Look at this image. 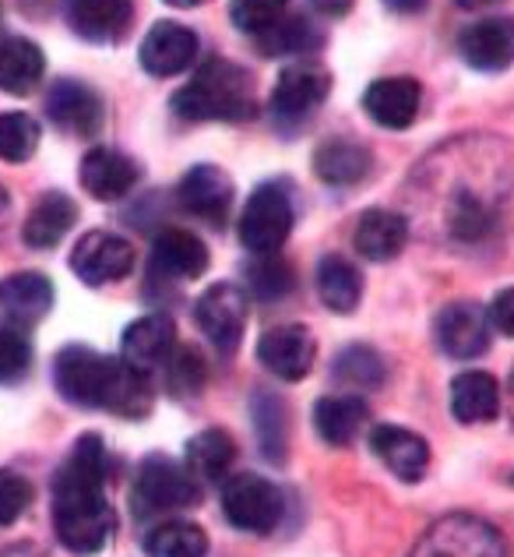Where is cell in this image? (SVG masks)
<instances>
[{
    "label": "cell",
    "instance_id": "6da1fadb",
    "mask_svg": "<svg viewBox=\"0 0 514 557\" xmlns=\"http://www.w3.org/2000/svg\"><path fill=\"white\" fill-rule=\"evenodd\" d=\"M106 473V445L99 434H82L64 466L53 473V533L71 554H99L116 533Z\"/></svg>",
    "mask_w": 514,
    "mask_h": 557
},
{
    "label": "cell",
    "instance_id": "7a4b0ae2",
    "mask_svg": "<svg viewBox=\"0 0 514 557\" xmlns=\"http://www.w3.org/2000/svg\"><path fill=\"white\" fill-rule=\"evenodd\" d=\"M170 110L190 124L218 121V124H243L258 116V96L251 75L233 61H204L198 75L173 96Z\"/></svg>",
    "mask_w": 514,
    "mask_h": 557
},
{
    "label": "cell",
    "instance_id": "3957f363",
    "mask_svg": "<svg viewBox=\"0 0 514 557\" xmlns=\"http://www.w3.org/2000/svg\"><path fill=\"white\" fill-rule=\"evenodd\" d=\"M201 502V483L190 469L170 456H149L141 462L135 487H130V508L135 519H166L173 511L195 508Z\"/></svg>",
    "mask_w": 514,
    "mask_h": 557
},
{
    "label": "cell",
    "instance_id": "277c9868",
    "mask_svg": "<svg viewBox=\"0 0 514 557\" xmlns=\"http://www.w3.org/2000/svg\"><path fill=\"white\" fill-rule=\"evenodd\" d=\"M292 223H297V209H292V195L286 181H264L247 198L240 215V244L254 258L283 251L289 240Z\"/></svg>",
    "mask_w": 514,
    "mask_h": 557
},
{
    "label": "cell",
    "instance_id": "5b68a950",
    "mask_svg": "<svg viewBox=\"0 0 514 557\" xmlns=\"http://www.w3.org/2000/svg\"><path fill=\"white\" fill-rule=\"evenodd\" d=\"M121 360L102 357L88 346H64L53 360V385L61 399L82 409H106Z\"/></svg>",
    "mask_w": 514,
    "mask_h": 557
},
{
    "label": "cell",
    "instance_id": "8992f818",
    "mask_svg": "<svg viewBox=\"0 0 514 557\" xmlns=\"http://www.w3.org/2000/svg\"><path fill=\"white\" fill-rule=\"evenodd\" d=\"M409 557H511L497 525L479 516H444L416 540Z\"/></svg>",
    "mask_w": 514,
    "mask_h": 557
},
{
    "label": "cell",
    "instance_id": "52a82bcc",
    "mask_svg": "<svg viewBox=\"0 0 514 557\" xmlns=\"http://www.w3.org/2000/svg\"><path fill=\"white\" fill-rule=\"evenodd\" d=\"M283 511H286V497L272 480L254 473H237L226 480L223 516L240 533H254V536L275 533L278 522H283Z\"/></svg>",
    "mask_w": 514,
    "mask_h": 557
},
{
    "label": "cell",
    "instance_id": "ba28073f",
    "mask_svg": "<svg viewBox=\"0 0 514 557\" xmlns=\"http://www.w3.org/2000/svg\"><path fill=\"white\" fill-rule=\"evenodd\" d=\"M247 314H251V300L237 283H215L195 304V325L218 354H233L240 346L247 332Z\"/></svg>",
    "mask_w": 514,
    "mask_h": 557
},
{
    "label": "cell",
    "instance_id": "9c48e42d",
    "mask_svg": "<svg viewBox=\"0 0 514 557\" xmlns=\"http://www.w3.org/2000/svg\"><path fill=\"white\" fill-rule=\"evenodd\" d=\"M71 269L85 286H106L116 278L130 275L135 269V247H130L121 233L92 230L75 244L71 251Z\"/></svg>",
    "mask_w": 514,
    "mask_h": 557
},
{
    "label": "cell",
    "instance_id": "30bf717a",
    "mask_svg": "<svg viewBox=\"0 0 514 557\" xmlns=\"http://www.w3.org/2000/svg\"><path fill=\"white\" fill-rule=\"evenodd\" d=\"M331 92V75L317 64H292L278 75L272 89V113L278 124H303L306 116L328 99Z\"/></svg>",
    "mask_w": 514,
    "mask_h": 557
},
{
    "label": "cell",
    "instance_id": "8fae6325",
    "mask_svg": "<svg viewBox=\"0 0 514 557\" xmlns=\"http://www.w3.org/2000/svg\"><path fill=\"white\" fill-rule=\"evenodd\" d=\"M47 116L53 121V127H61L64 135L75 138H96L102 131V99L96 96V89H88L85 82L75 78H61L50 85L47 92Z\"/></svg>",
    "mask_w": 514,
    "mask_h": 557
},
{
    "label": "cell",
    "instance_id": "7c38bea8",
    "mask_svg": "<svg viewBox=\"0 0 514 557\" xmlns=\"http://www.w3.org/2000/svg\"><path fill=\"white\" fill-rule=\"evenodd\" d=\"M176 201L187 215L201 219L209 226H223L233 209V181L212 163H198L184 173L180 187H176Z\"/></svg>",
    "mask_w": 514,
    "mask_h": 557
},
{
    "label": "cell",
    "instance_id": "4fadbf2b",
    "mask_svg": "<svg viewBox=\"0 0 514 557\" xmlns=\"http://www.w3.org/2000/svg\"><path fill=\"white\" fill-rule=\"evenodd\" d=\"M314 357H317L314 335L303 325L268 329L258 343V360L264 363V371H272L283 381H303L314 368Z\"/></svg>",
    "mask_w": 514,
    "mask_h": 557
},
{
    "label": "cell",
    "instance_id": "5bb4252c",
    "mask_svg": "<svg viewBox=\"0 0 514 557\" xmlns=\"http://www.w3.org/2000/svg\"><path fill=\"white\" fill-rule=\"evenodd\" d=\"M209 269V247L190 230H163L152 244L149 275L155 283H190Z\"/></svg>",
    "mask_w": 514,
    "mask_h": 557
},
{
    "label": "cell",
    "instance_id": "9a60e30c",
    "mask_svg": "<svg viewBox=\"0 0 514 557\" xmlns=\"http://www.w3.org/2000/svg\"><path fill=\"white\" fill-rule=\"evenodd\" d=\"M198 33H190L180 22H155L141 42V67L152 78H173L198 61Z\"/></svg>",
    "mask_w": 514,
    "mask_h": 557
},
{
    "label": "cell",
    "instance_id": "2e32d148",
    "mask_svg": "<svg viewBox=\"0 0 514 557\" xmlns=\"http://www.w3.org/2000/svg\"><path fill=\"white\" fill-rule=\"evenodd\" d=\"M490 318L476 304H448L437 314V343L451 360H476L490 349Z\"/></svg>",
    "mask_w": 514,
    "mask_h": 557
},
{
    "label": "cell",
    "instance_id": "e0dca14e",
    "mask_svg": "<svg viewBox=\"0 0 514 557\" xmlns=\"http://www.w3.org/2000/svg\"><path fill=\"white\" fill-rule=\"evenodd\" d=\"M173 349H176V325L170 314H145L138 321H130L121 335V357L145 374L163 368L173 357Z\"/></svg>",
    "mask_w": 514,
    "mask_h": 557
},
{
    "label": "cell",
    "instance_id": "ac0fdd59",
    "mask_svg": "<svg viewBox=\"0 0 514 557\" xmlns=\"http://www.w3.org/2000/svg\"><path fill=\"white\" fill-rule=\"evenodd\" d=\"M78 181L96 201H121L138 187L141 166L135 163V159H127L124 152L102 149V145H99V149H92L82 159Z\"/></svg>",
    "mask_w": 514,
    "mask_h": 557
},
{
    "label": "cell",
    "instance_id": "d6986e66",
    "mask_svg": "<svg viewBox=\"0 0 514 557\" xmlns=\"http://www.w3.org/2000/svg\"><path fill=\"white\" fill-rule=\"evenodd\" d=\"M419 102H423V85L409 75L377 78L363 92V110L371 113V121H377L388 131H405L413 124L419 116Z\"/></svg>",
    "mask_w": 514,
    "mask_h": 557
},
{
    "label": "cell",
    "instance_id": "ffe728a7",
    "mask_svg": "<svg viewBox=\"0 0 514 557\" xmlns=\"http://www.w3.org/2000/svg\"><path fill=\"white\" fill-rule=\"evenodd\" d=\"M371 451L402 483H419L430 466V445L413 431L394 428V423H380L371 431Z\"/></svg>",
    "mask_w": 514,
    "mask_h": 557
},
{
    "label": "cell",
    "instance_id": "44dd1931",
    "mask_svg": "<svg viewBox=\"0 0 514 557\" xmlns=\"http://www.w3.org/2000/svg\"><path fill=\"white\" fill-rule=\"evenodd\" d=\"M459 53L476 71H507L514 64V18H482L459 36Z\"/></svg>",
    "mask_w": 514,
    "mask_h": 557
},
{
    "label": "cell",
    "instance_id": "7402d4cb",
    "mask_svg": "<svg viewBox=\"0 0 514 557\" xmlns=\"http://www.w3.org/2000/svg\"><path fill=\"white\" fill-rule=\"evenodd\" d=\"M67 22L88 42H121L135 22L130 0H67Z\"/></svg>",
    "mask_w": 514,
    "mask_h": 557
},
{
    "label": "cell",
    "instance_id": "603a6c76",
    "mask_svg": "<svg viewBox=\"0 0 514 557\" xmlns=\"http://www.w3.org/2000/svg\"><path fill=\"white\" fill-rule=\"evenodd\" d=\"M53 307V283L42 272H14L0 278V311L14 325H36Z\"/></svg>",
    "mask_w": 514,
    "mask_h": 557
},
{
    "label": "cell",
    "instance_id": "cb8c5ba5",
    "mask_svg": "<svg viewBox=\"0 0 514 557\" xmlns=\"http://www.w3.org/2000/svg\"><path fill=\"white\" fill-rule=\"evenodd\" d=\"M409 240V223L405 215L391 212V209H366L352 233V247L360 251L366 261H391L405 251Z\"/></svg>",
    "mask_w": 514,
    "mask_h": 557
},
{
    "label": "cell",
    "instance_id": "d4e9b609",
    "mask_svg": "<svg viewBox=\"0 0 514 557\" xmlns=\"http://www.w3.org/2000/svg\"><path fill=\"white\" fill-rule=\"evenodd\" d=\"M78 223V205L71 201L64 190H50L36 201V209L28 212L22 226V240L33 251H50L57 247Z\"/></svg>",
    "mask_w": 514,
    "mask_h": 557
},
{
    "label": "cell",
    "instance_id": "484cf974",
    "mask_svg": "<svg viewBox=\"0 0 514 557\" xmlns=\"http://www.w3.org/2000/svg\"><path fill=\"white\" fill-rule=\"evenodd\" d=\"M451 413L465 428L501 417V385L487 371H465L451 381Z\"/></svg>",
    "mask_w": 514,
    "mask_h": 557
},
{
    "label": "cell",
    "instance_id": "4316f807",
    "mask_svg": "<svg viewBox=\"0 0 514 557\" xmlns=\"http://www.w3.org/2000/svg\"><path fill=\"white\" fill-rule=\"evenodd\" d=\"M366 420H371V409L360 395H325L314 406V428L321 442H328L331 448H346L356 442Z\"/></svg>",
    "mask_w": 514,
    "mask_h": 557
},
{
    "label": "cell",
    "instance_id": "83f0119b",
    "mask_svg": "<svg viewBox=\"0 0 514 557\" xmlns=\"http://www.w3.org/2000/svg\"><path fill=\"white\" fill-rule=\"evenodd\" d=\"M47 57L33 39L11 36L0 42V89L8 96H28L42 82Z\"/></svg>",
    "mask_w": 514,
    "mask_h": 557
},
{
    "label": "cell",
    "instance_id": "f1b7e54d",
    "mask_svg": "<svg viewBox=\"0 0 514 557\" xmlns=\"http://www.w3.org/2000/svg\"><path fill=\"white\" fill-rule=\"evenodd\" d=\"M371 163H374L371 149L360 145V141H349V138H331L314 152L317 177L325 184H331V187L360 184L366 173H371Z\"/></svg>",
    "mask_w": 514,
    "mask_h": 557
},
{
    "label": "cell",
    "instance_id": "f546056e",
    "mask_svg": "<svg viewBox=\"0 0 514 557\" xmlns=\"http://www.w3.org/2000/svg\"><path fill=\"white\" fill-rule=\"evenodd\" d=\"M317 293L328 311L352 314L363 300V275L342 255H325L317 261Z\"/></svg>",
    "mask_w": 514,
    "mask_h": 557
},
{
    "label": "cell",
    "instance_id": "4dcf8cb0",
    "mask_svg": "<svg viewBox=\"0 0 514 557\" xmlns=\"http://www.w3.org/2000/svg\"><path fill=\"white\" fill-rule=\"evenodd\" d=\"M233 462H237V442L226 431L209 428L187 442V469L198 483H223Z\"/></svg>",
    "mask_w": 514,
    "mask_h": 557
},
{
    "label": "cell",
    "instance_id": "1f68e13d",
    "mask_svg": "<svg viewBox=\"0 0 514 557\" xmlns=\"http://www.w3.org/2000/svg\"><path fill=\"white\" fill-rule=\"evenodd\" d=\"M261 57H300L321 50V33L303 18V14H283L275 25L264 28L261 36H254Z\"/></svg>",
    "mask_w": 514,
    "mask_h": 557
},
{
    "label": "cell",
    "instance_id": "d6a6232c",
    "mask_svg": "<svg viewBox=\"0 0 514 557\" xmlns=\"http://www.w3.org/2000/svg\"><path fill=\"white\" fill-rule=\"evenodd\" d=\"M145 554L149 557H204L209 554V536L201 525L170 519L159 522L155 530L145 536Z\"/></svg>",
    "mask_w": 514,
    "mask_h": 557
},
{
    "label": "cell",
    "instance_id": "836d02e7",
    "mask_svg": "<svg viewBox=\"0 0 514 557\" xmlns=\"http://www.w3.org/2000/svg\"><path fill=\"white\" fill-rule=\"evenodd\" d=\"M251 413H254V434H258L261 456L268 462H283L286 459V406L278 403L272 392H254Z\"/></svg>",
    "mask_w": 514,
    "mask_h": 557
},
{
    "label": "cell",
    "instance_id": "e575fe53",
    "mask_svg": "<svg viewBox=\"0 0 514 557\" xmlns=\"http://www.w3.org/2000/svg\"><path fill=\"white\" fill-rule=\"evenodd\" d=\"M331 374L342 381V385L356 388V392H374L385 385V360H380L377 349L371 346H349L335 357Z\"/></svg>",
    "mask_w": 514,
    "mask_h": 557
},
{
    "label": "cell",
    "instance_id": "d590c367",
    "mask_svg": "<svg viewBox=\"0 0 514 557\" xmlns=\"http://www.w3.org/2000/svg\"><path fill=\"white\" fill-rule=\"evenodd\" d=\"M39 149V124L28 113H0V159L25 163Z\"/></svg>",
    "mask_w": 514,
    "mask_h": 557
},
{
    "label": "cell",
    "instance_id": "8d00e7d4",
    "mask_svg": "<svg viewBox=\"0 0 514 557\" xmlns=\"http://www.w3.org/2000/svg\"><path fill=\"white\" fill-rule=\"evenodd\" d=\"M247 286H251L254 300H264V304L283 300L292 289V269L283 258L261 255V258H254V265H247Z\"/></svg>",
    "mask_w": 514,
    "mask_h": 557
},
{
    "label": "cell",
    "instance_id": "74e56055",
    "mask_svg": "<svg viewBox=\"0 0 514 557\" xmlns=\"http://www.w3.org/2000/svg\"><path fill=\"white\" fill-rule=\"evenodd\" d=\"M204 388V360L187 346H176L166 360V392L173 399H190Z\"/></svg>",
    "mask_w": 514,
    "mask_h": 557
},
{
    "label": "cell",
    "instance_id": "f35d334b",
    "mask_svg": "<svg viewBox=\"0 0 514 557\" xmlns=\"http://www.w3.org/2000/svg\"><path fill=\"white\" fill-rule=\"evenodd\" d=\"M33 371V343L22 329L0 325V385H18Z\"/></svg>",
    "mask_w": 514,
    "mask_h": 557
},
{
    "label": "cell",
    "instance_id": "ab89813d",
    "mask_svg": "<svg viewBox=\"0 0 514 557\" xmlns=\"http://www.w3.org/2000/svg\"><path fill=\"white\" fill-rule=\"evenodd\" d=\"M448 219H451V233L462 240H476L493 226V212L487 209V201L479 195H473V190H459V195H454Z\"/></svg>",
    "mask_w": 514,
    "mask_h": 557
},
{
    "label": "cell",
    "instance_id": "60d3db41",
    "mask_svg": "<svg viewBox=\"0 0 514 557\" xmlns=\"http://www.w3.org/2000/svg\"><path fill=\"white\" fill-rule=\"evenodd\" d=\"M289 0H233L229 4V18L233 25L247 36H261L264 28L275 25L286 14Z\"/></svg>",
    "mask_w": 514,
    "mask_h": 557
},
{
    "label": "cell",
    "instance_id": "b9f144b4",
    "mask_svg": "<svg viewBox=\"0 0 514 557\" xmlns=\"http://www.w3.org/2000/svg\"><path fill=\"white\" fill-rule=\"evenodd\" d=\"M33 505V483L14 469H0V525L18 522Z\"/></svg>",
    "mask_w": 514,
    "mask_h": 557
},
{
    "label": "cell",
    "instance_id": "7bdbcfd3",
    "mask_svg": "<svg viewBox=\"0 0 514 557\" xmlns=\"http://www.w3.org/2000/svg\"><path fill=\"white\" fill-rule=\"evenodd\" d=\"M487 318H490V329L507 335V339H514V286L501 289L493 297V304L487 307Z\"/></svg>",
    "mask_w": 514,
    "mask_h": 557
},
{
    "label": "cell",
    "instance_id": "ee69618b",
    "mask_svg": "<svg viewBox=\"0 0 514 557\" xmlns=\"http://www.w3.org/2000/svg\"><path fill=\"white\" fill-rule=\"evenodd\" d=\"M352 4H356V0H311V8L317 14H325V18H342V14L352 11Z\"/></svg>",
    "mask_w": 514,
    "mask_h": 557
},
{
    "label": "cell",
    "instance_id": "f6af8a7d",
    "mask_svg": "<svg viewBox=\"0 0 514 557\" xmlns=\"http://www.w3.org/2000/svg\"><path fill=\"white\" fill-rule=\"evenodd\" d=\"M385 4H388L391 11H402V14H416V11H423V8H427V0H385Z\"/></svg>",
    "mask_w": 514,
    "mask_h": 557
},
{
    "label": "cell",
    "instance_id": "bcb514c9",
    "mask_svg": "<svg viewBox=\"0 0 514 557\" xmlns=\"http://www.w3.org/2000/svg\"><path fill=\"white\" fill-rule=\"evenodd\" d=\"M459 8H465V11H476V8H487V4H497V0H454Z\"/></svg>",
    "mask_w": 514,
    "mask_h": 557
},
{
    "label": "cell",
    "instance_id": "7dc6e473",
    "mask_svg": "<svg viewBox=\"0 0 514 557\" xmlns=\"http://www.w3.org/2000/svg\"><path fill=\"white\" fill-rule=\"evenodd\" d=\"M507 417H511V428H514V371H511V381H507Z\"/></svg>",
    "mask_w": 514,
    "mask_h": 557
},
{
    "label": "cell",
    "instance_id": "c3c4849f",
    "mask_svg": "<svg viewBox=\"0 0 514 557\" xmlns=\"http://www.w3.org/2000/svg\"><path fill=\"white\" fill-rule=\"evenodd\" d=\"M4 219H8V190L0 187V233H4Z\"/></svg>",
    "mask_w": 514,
    "mask_h": 557
},
{
    "label": "cell",
    "instance_id": "681fc988",
    "mask_svg": "<svg viewBox=\"0 0 514 557\" xmlns=\"http://www.w3.org/2000/svg\"><path fill=\"white\" fill-rule=\"evenodd\" d=\"M166 4H173V8H198L201 0H166Z\"/></svg>",
    "mask_w": 514,
    "mask_h": 557
}]
</instances>
